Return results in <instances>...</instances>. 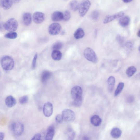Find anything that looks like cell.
Returning a JSON list of instances; mask_svg holds the SVG:
<instances>
[{
	"label": "cell",
	"instance_id": "34",
	"mask_svg": "<svg viewBox=\"0 0 140 140\" xmlns=\"http://www.w3.org/2000/svg\"><path fill=\"white\" fill-rule=\"evenodd\" d=\"M37 58V55L36 53L34 57L33 61H32V62L31 67L32 69H34L35 68Z\"/></svg>",
	"mask_w": 140,
	"mask_h": 140
},
{
	"label": "cell",
	"instance_id": "2",
	"mask_svg": "<svg viewBox=\"0 0 140 140\" xmlns=\"http://www.w3.org/2000/svg\"><path fill=\"white\" fill-rule=\"evenodd\" d=\"M18 27V23L17 20L14 18L9 19L4 24V29L10 32H14Z\"/></svg>",
	"mask_w": 140,
	"mask_h": 140
},
{
	"label": "cell",
	"instance_id": "4",
	"mask_svg": "<svg viewBox=\"0 0 140 140\" xmlns=\"http://www.w3.org/2000/svg\"><path fill=\"white\" fill-rule=\"evenodd\" d=\"M91 6V3L89 0H84L80 4L79 12L80 17H83L87 13Z\"/></svg>",
	"mask_w": 140,
	"mask_h": 140
},
{
	"label": "cell",
	"instance_id": "32",
	"mask_svg": "<svg viewBox=\"0 0 140 140\" xmlns=\"http://www.w3.org/2000/svg\"><path fill=\"white\" fill-rule=\"evenodd\" d=\"M82 98L74 100L73 104L74 106L79 107L81 105L82 102Z\"/></svg>",
	"mask_w": 140,
	"mask_h": 140
},
{
	"label": "cell",
	"instance_id": "8",
	"mask_svg": "<svg viewBox=\"0 0 140 140\" xmlns=\"http://www.w3.org/2000/svg\"><path fill=\"white\" fill-rule=\"evenodd\" d=\"M71 93L74 100L82 98V90L80 86H76L71 90Z\"/></svg>",
	"mask_w": 140,
	"mask_h": 140
},
{
	"label": "cell",
	"instance_id": "1",
	"mask_svg": "<svg viewBox=\"0 0 140 140\" xmlns=\"http://www.w3.org/2000/svg\"><path fill=\"white\" fill-rule=\"evenodd\" d=\"M1 63L2 68L7 71L12 70L14 66V62L13 59L8 56H4L2 58Z\"/></svg>",
	"mask_w": 140,
	"mask_h": 140
},
{
	"label": "cell",
	"instance_id": "27",
	"mask_svg": "<svg viewBox=\"0 0 140 140\" xmlns=\"http://www.w3.org/2000/svg\"><path fill=\"white\" fill-rule=\"evenodd\" d=\"M63 47L62 43L60 42H57L54 44L52 46L53 50H59L61 49Z\"/></svg>",
	"mask_w": 140,
	"mask_h": 140
},
{
	"label": "cell",
	"instance_id": "9",
	"mask_svg": "<svg viewBox=\"0 0 140 140\" xmlns=\"http://www.w3.org/2000/svg\"><path fill=\"white\" fill-rule=\"evenodd\" d=\"M45 17L44 13L39 12L34 13L32 17L34 22L37 24H40L43 22Z\"/></svg>",
	"mask_w": 140,
	"mask_h": 140
},
{
	"label": "cell",
	"instance_id": "38",
	"mask_svg": "<svg viewBox=\"0 0 140 140\" xmlns=\"http://www.w3.org/2000/svg\"><path fill=\"white\" fill-rule=\"evenodd\" d=\"M116 39L120 43H122L123 42V39L122 38V37L119 35H118L117 36Z\"/></svg>",
	"mask_w": 140,
	"mask_h": 140
},
{
	"label": "cell",
	"instance_id": "41",
	"mask_svg": "<svg viewBox=\"0 0 140 140\" xmlns=\"http://www.w3.org/2000/svg\"><path fill=\"white\" fill-rule=\"evenodd\" d=\"M123 2L125 3H129L131 2L133 0H122Z\"/></svg>",
	"mask_w": 140,
	"mask_h": 140
},
{
	"label": "cell",
	"instance_id": "19",
	"mask_svg": "<svg viewBox=\"0 0 140 140\" xmlns=\"http://www.w3.org/2000/svg\"><path fill=\"white\" fill-rule=\"evenodd\" d=\"M5 103L9 107H12L14 106L17 103L15 99L12 96L7 97L5 100Z\"/></svg>",
	"mask_w": 140,
	"mask_h": 140
},
{
	"label": "cell",
	"instance_id": "18",
	"mask_svg": "<svg viewBox=\"0 0 140 140\" xmlns=\"http://www.w3.org/2000/svg\"><path fill=\"white\" fill-rule=\"evenodd\" d=\"M55 134V129L53 126H50L48 127L46 136V139L47 140H52Z\"/></svg>",
	"mask_w": 140,
	"mask_h": 140
},
{
	"label": "cell",
	"instance_id": "46",
	"mask_svg": "<svg viewBox=\"0 0 140 140\" xmlns=\"http://www.w3.org/2000/svg\"></svg>",
	"mask_w": 140,
	"mask_h": 140
},
{
	"label": "cell",
	"instance_id": "20",
	"mask_svg": "<svg viewBox=\"0 0 140 140\" xmlns=\"http://www.w3.org/2000/svg\"><path fill=\"white\" fill-rule=\"evenodd\" d=\"M52 73L48 71H45L42 72L41 77V80L42 82H46L51 77Z\"/></svg>",
	"mask_w": 140,
	"mask_h": 140
},
{
	"label": "cell",
	"instance_id": "37",
	"mask_svg": "<svg viewBox=\"0 0 140 140\" xmlns=\"http://www.w3.org/2000/svg\"><path fill=\"white\" fill-rule=\"evenodd\" d=\"M41 136L40 134L37 133L32 138L31 140H40Z\"/></svg>",
	"mask_w": 140,
	"mask_h": 140
},
{
	"label": "cell",
	"instance_id": "39",
	"mask_svg": "<svg viewBox=\"0 0 140 140\" xmlns=\"http://www.w3.org/2000/svg\"><path fill=\"white\" fill-rule=\"evenodd\" d=\"M126 46L128 48L131 49L133 47V45L131 42H128L127 43Z\"/></svg>",
	"mask_w": 140,
	"mask_h": 140
},
{
	"label": "cell",
	"instance_id": "21",
	"mask_svg": "<svg viewBox=\"0 0 140 140\" xmlns=\"http://www.w3.org/2000/svg\"><path fill=\"white\" fill-rule=\"evenodd\" d=\"M122 134L121 131L119 129L117 128L112 129L111 132V136L115 138H120Z\"/></svg>",
	"mask_w": 140,
	"mask_h": 140
},
{
	"label": "cell",
	"instance_id": "11",
	"mask_svg": "<svg viewBox=\"0 0 140 140\" xmlns=\"http://www.w3.org/2000/svg\"><path fill=\"white\" fill-rule=\"evenodd\" d=\"M53 110V106L50 102H47L44 104L43 111L44 114L46 117H48L50 116L52 114Z\"/></svg>",
	"mask_w": 140,
	"mask_h": 140
},
{
	"label": "cell",
	"instance_id": "33",
	"mask_svg": "<svg viewBox=\"0 0 140 140\" xmlns=\"http://www.w3.org/2000/svg\"><path fill=\"white\" fill-rule=\"evenodd\" d=\"M75 136L74 132L72 130H69L68 132V138L69 139H73Z\"/></svg>",
	"mask_w": 140,
	"mask_h": 140
},
{
	"label": "cell",
	"instance_id": "44",
	"mask_svg": "<svg viewBox=\"0 0 140 140\" xmlns=\"http://www.w3.org/2000/svg\"><path fill=\"white\" fill-rule=\"evenodd\" d=\"M84 139H85V140H88V139H89L87 137H84Z\"/></svg>",
	"mask_w": 140,
	"mask_h": 140
},
{
	"label": "cell",
	"instance_id": "14",
	"mask_svg": "<svg viewBox=\"0 0 140 140\" xmlns=\"http://www.w3.org/2000/svg\"><path fill=\"white\" fill-rule=\"evenodd\" d=\"M13 3V0H1V6L4 9L8 10L11 8Z\"/></svg>",
	"mask_w": 140,
	"mask_h": 140
},
{
	"label": "cell",
	"instance_id": "31",
	"mask_svg": "<svg viewBox=\"0 0 140 140\" xmlns=\"http://www.w3.org/2000/svg\"><path fill=\"white\" fill-rule=\"evenodd\" d=\"M28 96L25 95L21 97L19 100L20 103L21 104H24L28 101Z\"/></svg>",
	"mask_w": 140,
	"mask_h": 140
},
{
	"label": "cell",
	"instance_id": "12",
	"mask_svg": "<svg viewBox=\"0 0 140 140\" xmlns=\"http://www.w3.org/2000/svg\"><path fill=\"white\" fill-rule=\"evenodd\" d=\"M63 13L60 11L54 12L51 15L52 21L54 22H58L63 20Z\"/></svg>",
	"mask_w": 140,
	"mask_h": 140
},
{
	"label": "cell",
	"instance_id": "13",
	"mask_svg": "<svg viewBox=\"0 0 140 140\" xmlns=\"http://www.w3.org/2000/svg\"><path fill=\"white\" fill-rule=\"evenodd\" d=\"M22 19L23 22L25 26H28L31 24L32 17L30 13L27 12L24 13Z\"/></svg>",
	"mask_w": 140,
	"mask_h": 140
},
{
	"label": "cell",
	"instance_id": "47",
	"mask_svg": "<svg viewBox=\"0 0 140 140\" xmlns=\"http://www.w3.org/2000/svg\"></svg>",
	"mask_w": 140,
	"mask_h": 140
},
{
	"label": "cell",
	"instance_id": "17",
	"mask_svg": "<svg viewBox=\"0 0 140 140\" xmlns=\"http://www.w3.org/2000/svg\"><path fill=\"white\" fill-rule=\"evenodd\" d=\"M130 21V18L128 16H125L120 18L118 21V23L123 27H126L129 25Z\"/></svg>",
	"mask_w": 140,
	"mask_h": 140
},
{
	"label": "cell",
	"instance_id": "15",
	"mask_svg": "<svg viewBox=\"0 0 140 140\" xmlns=\"http://www.w3.org/2000/svg\"><path fill=\"white\" fill-rule=\"evenodd\" d=\"M90 121L93 125L96 126H98L101 124L102 120L99 116L96 115L91 117Z\"/></svg>",
	"mask_w": 140,
	"mask_h": 140
},
{
	"label": "cell",
	"instance_id": "40",
	"mask_svg": "<svg viewBox=\"0 0 140 140\" xmlns=\"http://www.w3.org/2000/svg\"><path fill=\"white\" fill-rule=\"evenodd\" d=\"M4 134L3 132H1L0 133V140H3L4 137Z\"/></svg>",
	"mask_w": 140,
	"mask_h": 140
},
{
	"label": "cell",
	"instance_id": "6",
	"mask_svg": "<svg viewBox=\"0 0 140 140\" xmlns=\"http://www.w3.org/2000/svg\"><path fill=\"white\" fill-rule=\"evenodd\" d=\"M62 29L61 25L58 23H54L50 24L48 28V31L51 35L54 36L58 35Z\"/></svg>",
	"mask_w": 140,
	"mask_h": 140
},
{
	"label": "cell",
	"instance_id": "10",
	"mask_svg": "<svg viewBox=\"0 0 140 140\" xmlns=\"http://www.w3.org/2000/svg\"><path fill=\"white\" fill-rule=\"evenodd\" d=\"M124 13L121 11L106 17L104 20V23L105 24L109 23L113 20L121 18L124 15Z\"/></svg>",
	"mask_w": 140,
	"mask_h": 140
},
{
	"label": "cell",
	"instance_id": "3",
	"mask_svg": "<svg viewBox=\"0 0 140 140\" xmlns=\"http://www.w3.org/2000/svg\"><path fill=\"white\" fill-rule=\"evenodd\" d=\"M84 56L88 61L94 63L98 62V60L95 53L91 48H88L84 52Z\"/></svg>",
	"mask_w": 140,
	"mask_h": 140
},
{
	"label": "cell",
	"instance_id": "29",
	"mask_svg": "<svg viewBox=\"0 0 140 140\" xmlns=\"http://www.w3.org/2000/svg\"><path fill=\"white\" fill-rule=\"evenodd\" d=\"M99 14L97 10L93 11L91 14V19L94 20H98L99 17Z\"/></svg>",
	"mask_w": 140,
	"mask_h": 140
},
{
	"label": "cell",
	"instance_id": "42",
	"mask_svg": "<svg viewBox=\"0 0 140 140\" xmlns=\"http://www.w3.org/2000/svg\"><path fill=\"white\" fill-rule=\"evenodd\" d=\"M21 0H13V2L15 3H17L20 2Z\"/></svg>",
	"mask_w": 140,
	"mask_h": 140
},
{
	"label": "cell",
	"instance_id": "28",
	"mask_svg": "<svg viewBox=\"0 0 140 140\" xmlns=\"http://www.w3.org/2000/svg\"><path fill=\"white\" fill-rule=\"evenodd\" d=\"M6 38L10 39H15L17 38V34L15 32H10L6 34L4 36Z\"/></svg>",
	"mask_w": 140,
	"mask_h": 140
},
{
	"label": "cell",
	"instance_id": "22",
	"mask_svg": "<svg viewBox=\"0 0 140 140\" xmlns=\"http://www.w3.org/2000/svg\"><path fill=\"white\" fill-rule=\"evenodd\" d=\"M52 57L53 60L59 61L62 58V54L59 50H53L52 53Z\"/></svg>",
	"mask_w": 140,
	"mask_h": 140
},
{
	"label": "cell",
	"instance_id": "23",
	"mask_svg": "<svg viewBox=\"0 0 140 140\" xmlns=\"http://www.w3.org/2000/svg\"><path fill=\"white\" fill-rule=\"evenodd\" d=\"M85 33L84 30L81 28H78L74 34V36L75 39H82L84 36Z\"/></svg>",
	"mask_w": 140,
	"mask_h": 140
},
{
	"label": "cell",
	"instance_id": "24",
	"mask_svg": "<svg viewBox=\"0 0 140 140\" xmlns=\"http://www.w3.org/2000/svg\"><path fill=\"white\" fill-rule=\"evenodd\" d=\"M79 5L77 0H73L69 4L70 8L73 11H76L79 9Z\"/></svg>",
	"mask_w": 140,
	"mask_h": 140
},
{
	"label": "cell",
	"instance_id": "7",
	"mask_svg": "<svg viewBox=\"0 0 140 140\" xmlns=\"http://www.w3.org/2000/svg\"><path fill=\"white\" fill-rule=\"evenodd\" d=\"M63 120L68 122L73 121L75 118L74 112L72 110L66 109L64 110L62 112Z\"/></svg>",
	"mask_w": 140,
	"mask_h": 140
},
{
	"label": "cell",
	"instance_id": "35",
	"mask_svg": "<svg viewBox=\"0 0 140 140\" xmlns=\"http://www.w3.org/2000/svg\"><path fill=\"white\" fill-rule=\"evenodd\" d=\"M56 121L58 123H61L63 120L62 114H59L56 116Z\"/></svg>",
	"mask_w": 140,
	"mask_h": 140
},
{
	"label": "cell",
	"instance_id": "30",
	"mask_svg": "<svg viewBox=\"0 0 140 140\" xmlns=\"http://www.w3.org/2000/svg\"><path fill=\"white\" fill-rule=\"evenodd\" d=\"M63 20L65 21H68L71 17V13L68 10H66L63 13Z\"/></svg>",
	"mask_w": 140,
	"mask_h": 140
},
{
	"label": "cell",
	"instance_id": "26",
	"mask_svg": "<svg viewBox=\"0 0 140 140\" xmlns=\"http://www.w3.org/2000/svg\"><path fill=\"white\" fill-rule=\"evenodd\" d=\"M124 86V84L123 82H120L118 84L114 96H117L121 92Z\"/></svg>",
	"mask_w": 140,
	"mask_h": 140
},
{
	"label": "cell",
	"instance_id": "43",
	"mask_svg": "<svg viewBox=\"0 0 140 140\" xmlns=\"http://www.w3.org/2000/svg\"><path fill=\"white\" fill-rule=\"evenodd\" d=\"M137 36L138 37H140V29L138 31V32Z\"/></svg>",
	"mask_w": 140,
	"mask_h": 140
},
{
	"label": "cell",
	"instance_id": "45",
	"mask_svg": "<svg viewBox=\"0 0 140 140\" xmlns=\"http://www.w3.org/2000/svg\"><path fill=\"white\" fill-rule=\"evenodd\" d=\"M139 52H140V46L139 48Z\"/></svg>",
	"mask_w": 140,
	"mask_h": 140
},
{
	"label": "cell",
	"instance_id": "5",
	"mask_svg": "<svg viewBox=\"0 0 140 140\" xmlns=\"http://www.w3.org/2000/svg\"><path fill=\"white\" fill-rule=\"evenodd\" d=\"M11 129L15 135L20 136L24 131V126L22 123L17 122L13 123L11 125Z\"/></svg>",
	"mask_w": 140,
	"mask_h": 140
},
{
	"label": "cell",
	"instance_id": "36",
	"mask_svg": "<svg viewBox=\"0 0 140 140\" xmlns=\"http://www.w3.org/2000/svg\"><path fill=\"white\" fill-rule=\"evenodd\" d=\"M126 99L127 101L129 103H132L134 101V97L132 95H129L127 97Z\"/></svg>",
	"mask_w": 140,
	"mask_h": 140
},
{
	"label": "cell",
	"instance_id": "25",
	"mask_svg": "<svg viewBox=\"0 0 140 140\" xmlns=\"http://www.w3.org/2000/svg\"><path fill=\"white\" fill-rule=\"evenodd\" d=\"M137 71L136 67L134 66H131L128 67L126 71V74L129 77H131L135 74Z\"/></svg>",
	"mask_w": 140,
	"mask_h": 140
},
{
	"label": "cell",
	"instance_id": "16",
	"mask_svg": "<svg viewBox=\"0 0 140 140\" xmlns=\"http://www.w3.org/2000/svg\"><path fill=\"white\" fill-rule=\"evenodd\" d=\"M116 80L115 78L113 76L109 77L107 80V85L109 91L110 92H112L114 88Z\"/></svg>",
	"mask_w": 140,
	"mask_h": 140
}]
</instances>
